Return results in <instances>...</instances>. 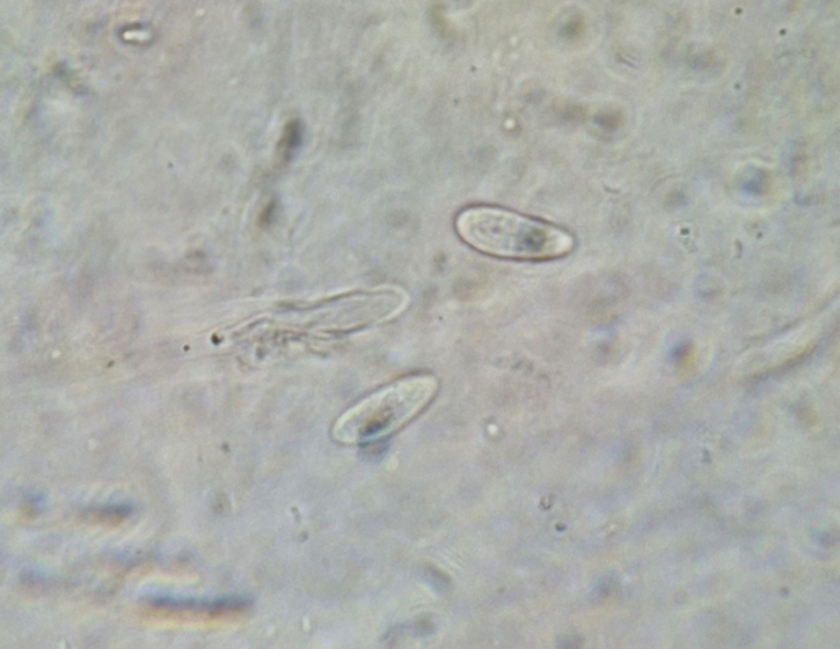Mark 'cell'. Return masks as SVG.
<instances>
[{
	"instance_id": "obj_1",
	"label": "cell",
	"mask_w": 840,
	"mask_h": 649,
	"mask_svg": "<svg viewBox=\"0 0 840 649\" xmlns=\"http://www.w3.org/2000/svg\"><path fill=\"white\" fill-rule=\"evenodd\" d=\"M455 230L473 249L500 259L551 260L574 249L567 230L500 207H468L455 218Z\"/></svg>"
},
{
	"instance_id": "obj_2",
	"label": "cell",
	"mask_w": 840,
	"mask_h": 649,
	"mask_svg": "<svg viewBox=\"0 0 840 649\" xmlns=\"http://www.w3.org/2000/svg\"><path fill=\"white\" fill-rule=\"evenodd\" d=\"M439 391L431 374L394 381L360 399L336 420L331 435L340 444L372 443L406 426L429 407Z\"/></svg>"
}]
</instances>
